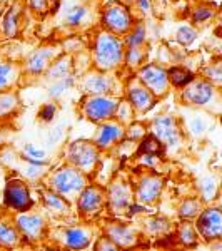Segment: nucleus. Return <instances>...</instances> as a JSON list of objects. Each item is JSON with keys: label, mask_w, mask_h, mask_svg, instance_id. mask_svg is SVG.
Here are the masks:
<instances>
[{"label": "nucleus", "mask_w": 222, "mask_h": 251, "mask_svg": "<svg viewBox=\"0 0 222 251\" xmlns=\"http://www.w3.org/2000/svg\"><path fill=\"white\" fill-rule=\"evenodd\" d=\"M94 57L97 67L109 71L114 69L122 62L124 59V47L122 42L115 37L112 32H104L97 35L95 47H94Z\"/></svg>", "instance_id": "obj_1"}, {"label": "nucleus", "mask_w": 222, "mask_h": 251, "mask_svg": "<svg viewBox=\"0 0 222 251\" xmlns=\"http://www.w3.org/2000/svg\"><path fill=\"white\" fill-rule=\"evenodd\" d=\"M102 22L112 34H124L132 27V15L127 7L111 3L102 14Z\"/></svg>", "instance_id": "obj_2"}, {"label": "nucleus", "mask_w": 222, "mask_h": 251, "mask_svg": "<svg viewBox=\"0 0 222 251\" xmlns=\"http://www.w3.org/2000/svg\"><path fill=\"white\" fill-rule=\"evenodd\" d=\"M3 198H5L7 206H10V208H14V209H19V211H27V209H30L32 206H34V201H32L27 186L19 179H14L7 183Z\"/></svg>", "instance_id": "obj_3"}, {"label": "nucleus", "mask_w": 222, "mask_h": 251, "mask_svg": "<svg viewBox=\"0 0 222 251\" xmlns=\"http://www.w3.org/2000/svg\"><path fill=\"white\" fill-rule=\"evenodd\" d=\"M52 184H54V189L59 194H70L82 189L84 184H86V179H84V176L77 169L67 168V169H60V171L54 174Z\"/></svg>", "instance_id": "obj_4"}, {"label": "nucleus", "mask_w": 222, "mask_h": 251, "mask_svg": "<svg viewBox=\"0 0 222 251\" xmlns=\"http://www.w3.org/2000/svg\"><path fill=\"white\" fill-rule=\"evenodd\" d=\"M197 229L202 234L205 240H219L222 234V218L221 211L217 208L205 209V211L199 216L197 221Z\"/></svg>", "instance_id": "obj_5"}, {"label": "nucleus", "mask_w": 222, "mask_h": 251, "mask_svg": "<svg viewBox=\"0 0 222 251\" xmlns=\"http://www.w3.org/2000/svg\"><path fill=\"white\" fill-rule=\"evenodd\" d=\"M117 111V102L109 97L94 96L86 102V116L90 121H102Z\"/></svg>", "instance_id": "obj_6"}, {"label": "nucleus", "mask_w": 222, "mask_h": 251, "mask_svg": "<svg viewBox=\"0 0 222 251\" xmlns=\"http://www.w3.org/2000/svg\"><path fill=\"white\" fill-rule=\"evenodd\" d=\"M97 149L90 143H84V141H77L72 144L70 148V161L77 168L82 169H92L97 163Z\"/></svg>", "instance_id": "obj_7"}, {"label": "nucleus", "mask_w": 222, "mask_h": 251, "mask_svg": "<svg viewBox=\"0 0 222 251\" xmlns=\"http://www.w3.org/2000/svg\"><path fill=\"white\" fill-rule=\"evenodd\" d=\"M214 87L211 82H205V80H192L185 86V91L182 97L187 100L189 104L194 106H204L205 102L212 99Z\"/></svg>", "instance_id": "obj_8"}, {"label": "nucleus", "mask_w": 222, "mask_h": 251, "mask_svg": "<svg viewBox=\"0 0 222 251\" xmlns=\"http://www.w3.org/2000/svg\"><path fill=\"white\" fill-rule=\"evenodd\" d=\"M140 80H142L152 92H155V94H162L169 82L167 72H165L162 67L154 66V64H149V66H145L142 71H140Z\"/></svg>", "instance_id": "obj_9"}, {"label": "nucleus", "mask_w": 222, "mask_h": 251, "mask_svg": "<svg viewBox=\"0 0 222 251\" xmlns=\"http://www.w3.org/2000/svg\"><path fill=\"white\" fill-rule=\"evenodd\" d=\"M154 131L155 137L162 143L167 144H176L179 139V131H177V124L174 117L171 116H162L159 119H155L154 123Z\"/></svg>", "instance_id": "obj_10"}, {"label": "nucleus", "mask_w": 222, "mask_h": 251, "mask_svg": "<svg viewBox=\"0 0 222 251\" xmlns=\"http://www.w3.org/2000/svg\"><path fill=\"white\" fill-rule=\"evenodd\" d=\"M160 189H162V181L155 176H149L140 181L139 188H137V196L144 203H152L160 194Z\"/></svg>", "instance_id": "obj_11"}, {"label": "nucleus", "mask_w": 222, "mask_h": 251, "mask_svg": "<svg viewBox=\"0 0 222 251\" xmlns=\"http://www.w3.org/2000/svg\"><path fill=\"white\" fill-rule=\"evenodd\" d=\"M17 225L20 231L23 233V236L29 238V240L39 238L44 228V221L40 216H19Z\"/></svg>", "instance_id": "obj_12"}, {"label": "nucleus", "mask_w": 222, "mask_h": 251, "mask_svg": "<svg viewBox=\"0 0 222 251\" xmlns=\"http://www.w3.org/2000/svg\"><path fill=\"white\" fill-rule=\"evenodd\" d=\"M100 204H102V196L97 188H87L80 194L79 209L82 213H94L95 209L100 208Z\"/></svg>", "instance_id": "obj_13"}, {"label": "nucleus", "mask_w": 222, "mask_h": 251, "mask_svg": "<svg viewBox=\"0 0 222 251\" xmlns=\"http://www.w3.org/2000/svg\"><path fill=\"white\" fill-rule=\"evenodd\" d=\"M52 55H54L52 49H40V50L30 55V59L27 60V67H29L32 74H40L47 67V64L50 62Z\"/></svg>", "instance_id": "obj_14"}, {"label": "nucleus", "mask_w": 222, "mask_h": 251, "mask_svg": "<svg viewBox=\"0 0 222 251\" xmlns=\"http://www.w3.org/2000/svg\"><path fill=\"white\" fill-rule=\"evenodd\" d=\"M109 204H111L112 209H126L131 204V194H129V189L124 184H115L111 191V196H109Z\"/></svg>", "instance_id": "obj_15"}, {"label": "nucleus", "mask_w": 222, "mask_h": 251, "mask_svg": "<svg viewBox=\"0 0 222 251\" xmlns=\"http://www.w3.org/2000/svg\"><path fill=\"white\" fill-rule=\"evenodd\" d=\"M129 99H131L132 106H134L137 111H149L152 106H154V97L149 91H145L142 87H135L129 92Z\"/></svg>", "instance_id": "obj_16"}, {"label": "nucleus", "mask_w": 222, "mask_h": 251, "mask_svg": "<svg viewBox=\"0 0 222 251\" xmlns=\"http://www.w3.org/2000/svg\"><path fill=\"white\" fill-rule=\"evenodd\" d=\"M122 134V129L115 124H106L100 127V132L97 136V146L99 148H107L109 144H112L114 141H117Z\"/></svg>", "instance_id": "obj_17"}, {"label": "nucleus", "mask_w": 222, "mask_h": 251, "mask_svg": "<svg viewBox=\"0 0 222 251\" xmlns=\"http://www.w3.org/2000/svg\"><path fill=\"white\" fill-rule=\"evenodd\" d=\"M89 241H90V238H89V234L84 231V229H80V228L67 229L66 243H67V246H70V248L82 250V248H86V246H89Z\"/></svg>", "instance_id": "obj_18"}, {"label": "nucleus", "mask_w": 222, "mask_h": 251, "mask_svg": "<svg viewBox=\"0 0 222 251\" xmlns=\"http://www.w3.org/2000/svg\"><path fill=\"white\" fill-rule=\"evenodd\" d=\"M19 15H20V10L17 5L10 7V9L7 10V14L3 15L2 29L7 37H14V35L19 32Z\"/></svg>", "instance_id": "obj_19"}, {"label": "nucleus", "mask_w": 222, "mask_h": 251, "mask_svg": "<svg viewBox=\"0 0 222 251\" xmlns=\"http://www.w3.org/2000/svg\"><path fill=\"white\" fill-rule=\"evenodd\" d=\"M109 240L114 241V245L127 246L134 241V233L126 226H114V228L109 229Z\"/></svg>", "instance_id": "obj_20"}, {"label": "nucleus", "mask_w": 222, "mask_h": 251, "mask_svg": "<svg viewBox=\"0 0 222 251\" xmlns=\"http://www.w3.org/2000/svg\"><path fill=\"white\" fill-rule=\"evenodd\" d=\"M167 79L174 84L176 87H185L189 82L194 80V74L187 69L182 67H172L171 71L167 72Z\"/></svg>", "instance_id": "obj_21"}, {"label": "nucleus", "mask_w": 222, "mask_h": 251, "mask_svg": "<svg viewBox=\"0 0 222 251\" xmlns=\"http://www.w3.org/2000/svg\"><path fill=\"white\" fill-rule=\"evenodd\" d=\"M139 151L142 152V154L154 156V157L164 156V144H162V141H159L155 136H147V137H144Z\"/></svg>", "instance_id": "obj_22"}, {"label": "nucleus", "mask_w": 222, "mask_h": 251, "mask_svg": "<svg viewBox=\"0 0 222 251\" xmlns=\"http://www.w3.org/2000/svg\"><path fill=\"white\" fill-rule=\"evenodd\" d=\"M19 241V234L15 233V229L12 226L0 223V245L3 246H15Z\"/></svg>", "instance_id": "obj_23"}, {"label": "nucleus", "mask_w": 222, "mask_h": 251, "mask_svg": "<svg viewBox=\"0 0 222 251\" xmlns=\"http://www.w3.org/2000/svg\"><path fill=\"white\" fill-rule=\"evenodd\" d=\"M109 89H111V82H109V79L104 77V75H92V77L87 80V91L95 92V94L107 92Z\"/></svg>", "instance_id": "obj_24"}, {"label": "nucleus", "mask_w": 222, "mask_h": 251, "mask_svg": "<svg viewBox=\"0 0 222 251\" xmlns=\"http://www.w3.org/2000/svg\"><path fill=\"white\" fill-rule=\"evenodd\" d=\"M44 198H45V203H47L48 208L55 209V211H60V213L68 211V204L62 200V196H60V194L45 193V194H44Z\"/></svg>", "instance_id": "obj_25"}, {"label": "nucleus", "mask_w": 222, "mask_h": 251, "mask_svg": "<svg viewBox=\"0 0 222 251\" xmlns=\"http://www.w3.org/2000/svg\"><path fill=\"white\" fill-rule=\"evenodd\" d=\"M86 14H87V9L86 7H72L67 14V24L68 25H79L84 19H86Z\"/></svg>", "instance_id": "obj_26"}, {"label": "nucleus", "mask_w": 222, "mask_h": 251, "mask_svg": "<svg viewBox=\"0 0 222 251\" xmlns=\"http://www.w3.org/2000/svg\"><path fill=\"white\" fill-rule=\"evenodd\" d=\"M145 40V29L144 25H137L134 30L129 34L127 37V46L129 47H139L142 46V42Z\"/></svg>", "instance_id": "obj_27"}, {"label": "nucleus", "mask_w": 222, "mask_h": 251, "mask_svg": "<svg viewBox=\"0 0 222 251\" xmlns=\"http://www.w3.org/2000/svg\"><path fill=\"white\" fill-rule=\"evenodd\" d=\"M197 213H199V201H196V200H187L180 206V216L185 218V220L196 218Z\"/></svg>", "instance_id": "obj_28"}, {"label": "nucleus", "mask_w": 222, "mask_h": 251, "mask_svg": "<svg viewBox=\"0 0 222 251\" xmlns=\"http://www.w3.org/2000/svg\"><path fill=\"white\" fill-rule=\"evenodd\" d=\"M197 37V32L191 29V27H180L179 30H177V40H179L182 46H189V44H192L194 40Z\"/></svg>", "instance_id": "obj_29"}, {"label": "nucleus", "mask_w": 222, "mask_h": 251, "mask_svg": "<svg viewBox=\"0 0 222 251\" xmlns=\"http://www.w3.org/2000/svg\"><path fill=\"white\" fill-rule=\"evenodd\" d=\"M68 69H70V66H68V60L64 59V60H59L57 64H54L50 69V77L52 79H62L67 75Z\"/></svg>", "instance_id": "obj_30"}, {"label": "nucleus", "mask_w": 222, "mask_h": 251, "mask_svg": "<svg viewBox=\"0 0 222 251\" xmlns=\"http://www.w3.org/2000/svg\"><path fill=\"white\" fill-rule=\"evenodd\" d=\"M212 17H214V10L211 7H197V9H194L192 12V20L196 24H202Z\"/></svg>", "instance_id": "obj_31"}, {"label": "nucleus", "mask_w": 222, "mask_h": 251, "mask_svg": "<svg viewBox=\"0 0 222 251\" xmlns=\"http://www.w3.org/2000/svg\"><path fill=\"white\" fill-rule=\"evenodd\" d=\"M200 191H202L204 200H214L216 191H217L216 181H214L212 177H205V179L202 181V184H200Z\"/></svg>", "instance_id": "obj_32"}, {"label": "nucleus", "mask_w": 222, "mask_h": 251, "mask_svg": "<svg viewBox=\"0 0 222 251\" xmlns=\"http://www.w3.org/2000/svg\"><path fill=\"white\" fill-rule=\"evenodd\" d=\"M142 57H144V54L139 47H129V50L126 54L127 64H131V66H139V64L142 62Z\"/></svg>", "instance_id": "obj_33"}, {"label": "nucleus", "mask_w": 222, "mask_h": 251, "mask_svg": "<svg viewBox=\"0 0 222 251\" xmlns=\"http://www.w3.org/2000/svg\"><path fill=\"white\" fill-rule=\"evenodd\" d=\"M180 241L187 246L196 245V231H194L192 226H182L180 228Z\"/></svg>", "instance_id": "obj_34"}, {"label": "nucleus", "mask_w": 222, "mask_h": 251, "mask_svg": "<svg viewBox=\"0 0 222 251\" xmlns=\"http://www.w3.org/2000/svg\"><path fill=\"white\" fill-rule=\"evenodd\" d=\"M72 84H74V79H72V77H62L57 84H55L54 87L50 89V96H54V97L60 96L64 91H66V89L70 87Z\"/></svg>", "instance_id": "obj_35"}, {"label": "nucleus", "mask_w": 222, "mask_h": 251, "mask_svg": "<svg viewBox=\"0 0 222 251\" xmlns=\"http://www.w3.org/2000/svg\"><path fill=\"white\" fill-rule=\"evenodd\" d=\"M12 75V66L10 64H0V89H3L9 84Z\"/></svg>", "instance_id": "obj_36"}, {"label": "nucleus", "mask_w": 222, "mask_h": 251, "mask_svg": "<svg viewBox=\"0 0 222 251\" xmlns=\"http://www.w3.org/2000/svg\"><path fill=\"white\" fill-rule=\"evenodd\" d=\"M25 157L34 159V161H44V159H45V152L40 151V149H35L34 146L27 144L25 146Z\"/></svg>", "instance_id": "obj_37"}, {"label": "nucleus", "mask_w": 222, "mask_h": 251, "mask_svg": "<svg viewBox=\"0 0 222 251\" xmlns=\"http://www.w3.org/2000/svg\"><path fill=\"white\" fill-rule=\"evenodd\" d=\"M149 229H151L152 233H162V231H165V229H169V221L162 220V218H157V220L151 221Z\"/></svg>", "instance_id": "obj_38"}, {"label": "nucleus", "mask_w": 222, "mask_h": 251, "mask_svg": "<svg viewBox=\"0 0 222 251\" xmlns=\"http://www.w3.org/2000/svg\"><path fill=\"white\" fill-rule=\"evenodd\" d=\"M205 127H207V123L202 119V117H194V119L191 121V131L194 132V134H202V132L205 131Z\"/></svg>", "instance_id": "obj_39"}, {"label": "nucleus", "mask_w": 222, "mask_h": 251, "mask_svg": "<svg viewBox=\"0 0 222 251\" xmlns=\"http://www.w3.org/2000/svg\"><path fill=\"white\" fill-rule=\"evenodd\" d=\"M55 116V106L54 104H45L42 109H40L39 112V117L42 121H45V123H48V121H52V117Z\"/></svg>", "instance_id": "obj_40"}, {"label": "nucleus", "mask_w": 222, "mask_h": 251, "mask_svg": "<svg viewBox=\"0 0 222 251\" xmlns=\"http://www.w3.org/2000/svg\"><path fill=\"white\" fill-rule=\"evenodd\" d=\"M12 102H14V99L9 96H5L3 99H0V112H7L9 109L12 107Z\"/></svg>", "instance_id": "obj_41"}, {"label": "nucleus", "mask_w": 222, "mask_h": 251, "mask_svg": "<svg viewBox=\"0 0 222 251\" xmlns=\"http://www.w3.org/2000/svg\"><path fill=\"white\" fill-rule=\"evenodd\" d=\"M47 2L48 0H29L30 7L34 10H44L47 7Z\"/></svg>", "instance_id": "obj_42"}, {"label": "nucleus", "mask_w": 222, "mask_h": 251, "mask_svg": "<svg viewBox=\"0 0 222 251\" xmlns=\"http://www.w3.org/2000/svg\"><path fill=\"white\" fill-rule=\"evenodd\" d=\"M137 5H139L140 10L147 12L149 9H151V0H137Z\"/></svg>", "instance_id": "obj_43"}, {"label": "nucleus", "mask_w": 222, "mask_h": 251, "mask_svg": "<svg viewBox=\"0 0 222 251\" xmlns=\"http://www.w3.org/2000/svg\"><path fill=\"white\" fill-rule=\"evenodd\" d=\"M209 75H211V77H214V79H221V69H219V66H217V69L216 71H212V69H209Z\"/></svg>", "instance_id": "obj_44"}, {"label": "nucleus", "mask_w": 222, "mask_h": 251, "mask_svg": "<svg viewBox=\"0 0 222 251\" xmlns=\"http://www.w3.org/2000/svg\"><path fill=\"white\" fill-rule=\"evenodd\" d=\"M60 134H62V131H60V127H57V129H54V132H52V143L54 141H59V137H60Z\"/></svg>", "instance_id": "obj_45"}, {"label": "nucleus", "mask_w": 222, "mask_h": 251, "mask_svg": "<svg viewBox=\"0 0 222 251\" xmlns=\"http://www.w3.org/2000/svg\"><path fill=\"white\" fill-rule=\"evenodd\" d=\"M52 2H54V12L59 9V3H60V0H52Z\"/></svg>", "instance_id": "obj_46"}, {"label": "nucleus", "mask_w": 222, "mask_h": 251, "mask_svg": "<svg viewBox=\"0 0 222 251\" xmlns=\"http://www.w3.org/2000/svg\"><path fill=\"white\" fill-rule=\"evenodd\" d=\"M0 2H7V0H0Z\"/></svg>", "instance_id": "obj_47"}, {"label": "nucleus", "mask_w": 222, "mask_h": 251, "mask_svg": "<svg viewBox=\"0 0 222 251\" xmlns=\"http://www.w3.org/2000/svg\"><path fill=\"white\" fill-rule=\"evenodd\" d=\"M0 143H2V139H0Z\"/></svg>", "instance_id": "obj_48"}, {"label": "nucleus", "mask_w": 222, "mask_h": 251, "mask_svg": "<svg viewBox=\"0 0 222 251\" xmlns=\"http://www.w3.org/2000/svg\"><path fill=\"white\" fill-rule=\"evenodd\" d=\"M0 14H2V12H0Z\"/></svg>", "instance_id": "obj_49"}]
</instances>
